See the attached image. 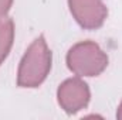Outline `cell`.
Listing matches in <instances>:
<instances>
[{
	"instance_id": "1",
	"label": "cell",
	"mask_w": 122,
	"mask_h": 120,
	"mask_svg": "<svg viewBox=\"0 0 122 120\" xmlns=\"http://www.w3.org/2000/svg\"><path fill=\"white\" fill-rule=\"evenodd\" d=\"M53 55L43 35L36 38L26 50L17 71V85L21 88L40 86L51 71Z\"/></svg>"
},
{
	"instance_id": "2",
	"label": "cell",
	"mask_w": 122,
	"mask_h": 120,
	"mask_svg": "<svg viewBox=\"0 0 122 120\" xmlns=\"http://www.w3.org/2000/svg\"><path fill=\"white\" fill-rule=\"evenodd\" d=\"M67 66L77 76H98L108 66V55L94 41H81L67 54Z\"/></svg>"
},
{
	"instance_id": "3",
	"label": "cell",
	"mask_w": 122,
	"mask_h": 120,
	"mask_svg": "<svg viewBox=\"0 0 122 120\" xmlns=\"http://www.w3.org/2000/svg\"><path fill=\"white\" fill-rule=\"evenodd\" d=\"M91 92L88 85L81 79V76L70 78L64 81L57 90V100L61 109L70 115H74L85 109L90 103Z\"/></svg>"
},
{
	"instance_id": "4",
	"label": "cell",
	"mask_w": 122,
	"mask_h": 120,
	"mask_svg": "<svg viewBox=\"0 0 122 120\" xmlns=\"http://www.w3.org/2000/svg\"><path fill=\"white\" fill-rule=\"evenodd\" d=\"M68 7L75 21L87 30L99 28L108 16L102 0H68Z\"/></svg>"
},
{
	"instance_id": "5",
	"label": "cell",
	"mask_w": 122,
	"mask_h": 120,
	"mask_svg": "<svg viewBox=\"0 0 122 120\" xmlns=\"http://www.w3.org/2000/svg\"><path fill=\"white\" fill-rule=\"evenodd\" d=\"M14 40V24L10 18H1L0 20V65L4 62L7 55L10 54V50L13 47Z\"/></svg>"
},
{
	"instance_id": "6",
	"label": "cell",
	"mask_w": 122,
	"mask_h": 120,
	"mask_svg": "<svg viewBox=\"0 0 122 120\" xmlns=\"http://www.w3.org/2000/svg\"><path fill=\"white\" fill-rule=\"evenodd\" d=\"M13 1L14 0H0V20L7 17L10 9L13 6Z\"/></svg>"
},
{
	"instance_id": "7",
	"label": "cell",
	"mask_w": 122,
	"mask_h": 120,
	"mask_svg": "<svg viewBox=\"0 0 122 120\" xmlns=\"http://www.w3.org/2000/svg\"><path fill=\"white\" fill-rule=\"evenodd\" d=\"M117 117L119 120H122V102L119 103V106H118V112H117Z\"/></svg>"
}]
</instances>
